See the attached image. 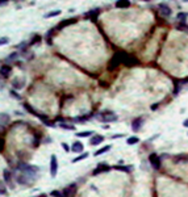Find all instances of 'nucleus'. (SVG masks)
Segmentation results:
<instances>
[{"instance_id":"f8f14e48","label":"nucleus","mask_w":188,"mask_h":197,"mask_svg":"<svg viewBox=\"0 0 188 197\" xmlns=\"http://www.w3.org/2000/svg\"><path fill=\"white\" fill-rule=\"evenodd\" d=\"M12 72V67L8 64H3L1 67H0V75L3 76V78H8L9 75H11Z\"/></svg>"},{"instance_id":"393cba45","label":"nucleus","mask_w":188,"mask_h":197,"mask_svg":"<svg viewBox=\"0 0 188 197\" xmlns=\"http://www.w3.org/2000/svg\"><path fill=\"white\" fill-rule=\"evenodd\" d=\"M0 194H1V196L7 194V186H6V183H4V181H0Z\"/></svg>"},{"instance_id":"a211bd4d","label":"nucleus","mask_w":188,"mask_h":197,"mask_svg":"<svg viewBox=\"0 0 188 197\" xmlns=\"http://www.w3.org/2000/svg\"><path fill=\"white\" fill-rule=\"evenodd\" d=\"M88 156H90V152L83 151L82 155H79V156H76V158H74V159H72V163H78V162H80V160H84V159H87Z\"/></svg>"},{"instance_id":"2eb2a0df","label":"nucleus","mask_w":188,"mask_h":197,"mask_svg":"<svg viewBox=\"0 0 188 197\" xmlns=\"http://www.w3.org/2000/svg\"><path fill=\"white\" fill-rule=\"evenodd\" d=\"M112 168L117 171H122V172H132L133 171V165L129 164V165H112Z\"/></svg>"},{"instance_id":"e433bc0d","label":"nucleus","mask_w":188,"mask_h":197,"mask_svg":"<svg viewBox=\"0 0 188 197\" xmlns=\"http://www.w3.org/2000/svg\"><path fill=\"white\" fill-rule=\"evenodd\" d=\"M183 1H184V3H187V1H188V0H183Z\"/></svg>"},{"instance_id":"1a4fd4ad","label":"nucleus","mask_w":188,"mask_h":197,"mask_svg":"<svg viewBox=\"0 0 188 197\" xmlns=\"http://www.w3.org/2000/svg\"><path fill=\"white\" fill-rule=\"evenodd\" d=\"M104 141H105V137L95 133V134H93V135L90 138V144H91V146H99V144H101Z\"/></svg>"},{"instance_id":"5701e85b","label":"nucleus","mask_w":188,"mask_h":197,"mask_svg":"<svg viewBox=\"0 0 188 197\" xmlns=\"http://www.w3.org/2000/svg\"><path fill=\"white\" fill-rule=\"evenodd\" d=\"M17 57H19V51L12 53L11 55H8V57H7V62H15V60L17 59Z\"/></svg>"},{"instance_id":"dca6fc26","label":"nucleus","mask_w":188,"mask_h":197,"mask_svg":"<svg viewBox=\"0 0 188 197\" xmlns=\"http://www.w3.org/2000/svg\"><path fill=\"white\" fill-rule=\"evenodd\" d=\"M93 134H95V131H92V130H84V131H79V133H76L75 135L79 137V138H88V137L91 138Z\"/></svg>"},{"instance_id":"aec40b11","label":"nucleus","mask_w":188,"mask_h":197,"mask_svg":"<svg viewBox=\"0 0 188 197\" xmlns=\"http://www.w3.org/2000/svg\"><path fill=\"white\" fill-rule=\"evenodd\" d=\"M90 117L91 116H78V117H75L72 121H74V122H82L83 123V122H87V121L90 120Z\"/></svg>"},{"instance_id":"f3484780","label":"nucleus","mask_w":188,"mask_h":197,"mask_svg":"<svg viewBox=\"0 0 188 197\" xmlns=\"http://www.w3.org/2000/svg\"><path fill=\"white\" fill-rule=\"evenodd\" d=\"M9 120H11V118H9V116L7 114V113H1V114H0V126H6L7 123L9 122Z\"/></svg>"},{"instance_id":"f704fd0d","label":"nucleus","mask_w":188,"mask_h":197,"mask_svg":"<svg viewBox=\"0 0 188 197\" xmlns=\"http://www.w3.org/2000/svg\"><path fill=\"white\" fill-rule=\"evenodd\" d=\"M48 194L46 193H41V194H37V196H34V197H46Z\"/></svg>"},{"instance_id":"9b49d317","label":"nucleus","mask_w":188,"mask_h":197,"mask_svg":"<svg viewBox=\"0 0 188 197\" xmlns=\"http://www.w3.org/2000/svg\"><path fill=\"white\" fill-rule=\"evenodd\" d=\"M159 12H161V15L163 16V17H170L171 13H172V11L167 4L162 3V4H159Z\"/></svg>"},{"instance_id":"72a5a7b5","label":"nucleus","mask_w":188,"mask_h":197,"mask_svg":"<svg viewBox=\"0 0 188 197\" xmlns=\"http://www.w3.org/2000/svg\"><path fill=\"white\" fill-rule=\"evenodd\" d=\"M183 126H184V128H188V118L183 121Z\"/></svg>"},{"instance_id":"0eeeda50","label":"nucleus","mask_w":188,"mask_h":197,"mask_svg":"<svg viewBox=\"0 0 188 197\" xmlns=\"http://www.w3.org/2000/svg\"><path fill=\"white\" fill-rule=\"evenodd\" d=\"M112 170V165H108L107 163H99L98 167L92 171V176H98L103 172H108V171Z\"/></svg>"},{"instance_id":"9d476101","label":"nucleus","mask_w":188,"mask_h":197,"mask_svg":"<svg viewBox=\"0 0 188 197\" xmlns=\"http://www.w3.org/2000/svg\"><path fill=\"white\" fill-rule=\"evenodd\" d=\"M71 151L75 152V154H82L84 151V144L80 141H75L74 143L71 144Z\"/></svg>"},{"instance_id":"b1692460","label":"nucleus","mask_w":188,"mask_h":197,"mask_svg":"<svg viewBox=\"0 0 188 197\" xmlns=\"http://www.w3.org/2000/svg\"><path fill=\"white\" fill-rule=\"evenodd\" d=\"M24 108H25V109H27V110H28V112H30V113H32V114L37 116V117H38V116H40V113H37V112H36V110H34V109H33V108H32V107H30V105H29V104H27V102H25V104H24Z\"/></svg>"},{"instance_id":"7c9ffc66","label":"nucleus","mask_w":188,"mask_h":197,"mask_svg":"<svg viewBox=\"0 0 188 197\" xmlns=\"http://www.w3.org/2000/svg\"><path fill=\"white\" fill-rule=\"evenodd\" d=\"M11 95L15 97V99H17V100H21V96H20V95H17L15 91H11Z\"/></svg>"},{"instance_id":"4468645a","label":"nucleus","mask_w":188,"mask_h":197,"mask_svg":"<svg viewBox=\"0 0 188 197\" xmlns=\"http://www.w3.org/2000/svg\"><path fill=\"white\" fill-rule=\"evenodd\" d=\"M129 7H130L129 0H117L116 1V8H119V9H125V8Z\"/></svg>"},{"instance_id":"c756f323","label":"nucleus","mask_w":188,"mask_h":197,"mask_svg":"<svg viewBox=\"0 0 188 197\" xmlns=\"http://www.w3.org/2000/svg\"><path fill=\"white\" fill-rule=\"evenodd\" d=\"M7 43H9V38L8 37H1V38H0V46L7 45Z\"/></svg>"},{"instance_id":"bb28decb","label":"nucleus","mask_w":188,"mask_h":197,"mask_svg":"<svg viewBox=\"0 0 188 197\" xmlns=\"http://www.w3.org/2000/svg\"><path fill=\"white\" fill-rule=\"evenodd\" d=\"M58 15H61V11H53V12L46 13L43 17H45V18H49V17H54V16H58Z\"/></svg>"},{"instance_id":"4be33fe9","label":"nucleus","mask_w":188,"mask_h":197,"mask_svg":"<svg viewBox=\"0 0 188 197\" xmlns=\"http://www.w3.org/2000/svg\"><path fill=\"white\" fill-rule=\"evenodd\" d=\"M176 18L180 21V22H185V20L188 18V13H185V12H180V13H177Z\"/></svg>"},{"instance_id":"f03ea898","label":"nucleus","mask_w":188,"mask_h":197,"mask_svg":"<svg viewBox=\"0 0 188 197\" xmlns=\"http://www.w3.org/2000/svg\"><path fill=\"white\" fill-rule=\"evenodd\" d=\"M99 120L103 123H109V122H114V121L119 120V116L113 112H104L99 116Z\"/></svg>"},{"instance_id":"20e7f679","label":"nucleus","mask_w":188,"mask_h":197,"mask_svg":"<svg viewBox=\"0 0 188 197\" xmlns=\"http://www.w3.org/2000/svg\"><path fill=\"white\" fill-rule=\"evenodd\" d=\"M49 172H50L51 177H55L57 173H58V159H57V155H51L50 156V165H49Z\"/></svg>"},{"instance_id":"412c9836","label":"nucleus","mask_w":188,"mask_h":197,"mask_svg":"<svg viewBox=\"0 0 188 197\" xmlns=\"http://www.w3.org/2000/svg\"><path fill=\"white\" fill-rule=\"evenodd\" d=\"M59 128L61 129H65V130H75V125H71V123H59Z\"/></svg>"},{"instance_id":"423d86ee","label":"nucleus","mask_w":188,"mask_h":197,"mask_svg":"<svg viewBox=\"0 0 188 197\" xmlns=\"http://www.w3.org/2000/svg\"><path fill=\"white\" fill-rule=\"evenodd\" d=\"M3 180H4V183H6L7 185H9V188H12V189L15 188L13 181H12L13 180V173H12L11 170L6 168V170L3 171Z\"/></svg>"},{"instance_id":"ddd939ff","label":"nucleus","mask_w":188,"mask_h":197,"mask_svg":"<svg viewBox=\"0 0 188 197\" xmlns=\"http://www.w3.org/2000/svg\"><path fill=\"white\" fill-rule=\"evenodd\" d=\"M111 149H112L111 144H105V146L100 147L99 150H96V151L93 152V156H100V155H103V154H105V152H108Z\"/></svg>"},{"instance_id":"c9c22d12","label":"nucleus","mask_w":188,"mask_h":197,"mask_svg":"<svg viewBox=\"0 0 188 197\" xmlns=\"http://www.w3.org/2000/svg\"><path fill=\"white\" fill-rule=\"evenodd\" d=\"M156 108H158V105H151V109H153V110L156 109Z\"/></svg>"},{"instance_id":"a878e982","label":"nucleus","mask_w":188,"mask_h":197,"mask_svg":"<svg viewBox=\"0 0 188 197\" xmlns=\"http://www.w3.org/2000/svg\"><path fill=\"white\" fill-rule=\"evenodd\" d=\"M50 197H65L63 193H62V191H51L50 192Z\"/></svg>"},{"instance_id":"4c0bfd02","label":"nucleus","mask_w":188,"mask_h":197,"mask_svg":"<svg viewBox=\"0 0 188 197\" xmlns=\"http://www.w3.org/2000/svg\"><path fill=\"white\" fill-rule=\"evenodd\" d=\"M143 1H149V0H143Z\"/></svg>"},{"instance_id":"6e6552de","label":"nucleus","mask_w":188,"mask_h":197,"mask_svg":"<svg viewBox=\"0 0 188 197\" xmlns=\"http://www.w3.org/2000/svg\"><path fill=\"white\" fill-rule=\"evenodd\" d=\"M143 123H145V118H143L142 116H140V117L134 118V120L132 121V130L134 131V133H138V131L142 129Z\"/></svg>"},{"instance_id":"2f4dec72","label":"nucleus","mask_w":188,"mask_h":197,"mask_svg":"<svg viewBox=\"0 0 188 197\" xmlns=\"http://www.w3.org/2000/svg\"><path fill=\"white\" fill-rule=\"evenodd\" d=\"M3 150H4V139L0 137V152L3 151Z\"/></svg>"},{"instance_id":"6ab92c4d","label":"nucleus","mask_w":188,"mask_h":197,"mask_svg":"<svg viewBox=\"0 0 188 197\" xmlns=\"http://www.w3.org/2000/svg\"><path fill=\"white\" fill-rule=\"evenodd\" d=\"M138 142H140V138H138L137 135H132V137H129V138L126 139V144H129V146H133V144H137Z\"/></svg>"},{"instance_id":"c85d7f7f","label":"nucleus","mask_w":188,"mask_h":197,"mask_svg":"<svg viewBox=\"0 0 188 197\" xmlns=\"http://www.w3.org/2000/svg\"><path fill=\"white\" fill-rule=\"evenodd\" d=\"M61 146H62V149H63L66 152H70V151H71V147H70L69 143H66V142H62Z\"/></svg>"},{"instance_id":"473e14b6","label":"nucleus","mask_w":188,"mask_h":197,"mask_svg":"<svg viewBox=\"0 0 188 197\" xmlns=\"http://www.w3.org/2000/svg\"><path fill=\"white\" fill-rule=\"evenodd\" d=\"M121 137H124V134H116V135H112L111 138L112 139H116V138H121Z\"/></svg>"},{"instance_id":"cd10ccee","label":"nucleus","mask_w":188,"mask_h":197,"mask_svg":"<svg viewBox=\"0 0 188 197\" xmlns=\"http://www.w3.org/2000/svg\"><path fill=\"white\" fill-rule=\"evenodd\" d=\"M12 86H13L15 88H19V89H21L22 87L25 86V83H24V81H21V83H19V80H13V83H12Z\"/></svg>"},{"instance_id":"f257e3e1","label":"nucleus","mask_w":188,"mask_h":197,"mask_svg":"<svg viewBox=\"0 0 188 197\" xmlns=\"http://www.w3.org/2000/svg\"><path fill=\"white\" fill-rule=\"evenodd\" d=\"M16 171L17 172H22L25 175H29V176H33V177H38V172H40V168L37 165H33V164H28V163H24V162H20L17 163V167H16Z\"/></svg>"},{"instance_id":"39448f33","label":"nucleus","mask_w":188,"mask_h":197,"mask_svg":"<svg viewBox=\"0 0 188 197\" xmlns=\"http://www.w3.org/2000/svg\"><path fill=\"white\" fill-rule=\"evenodd\" d=\"M76 191H78L76 183H71L62 191V193H63L65 197H74L75 194H76Z\"/></svg>"},{"instance_id":"7ed1b4c3","label":"nucleus","mask_w":188,"mask_h":197,"mask_svg":"<svg viewBox=\"0 0 188 197\" xmlns=\"http://www.w3.org/2000/svg\"><path fill=\"white\" fill-rule=\"evenodd\" d=\"M149 162H150L151 167H153L154 170H159V168L162 167V159L155 152H151V154L149 155Z\"/></svg>"}]
</instances>
